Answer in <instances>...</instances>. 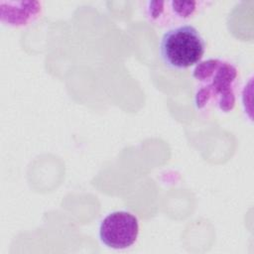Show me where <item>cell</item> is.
I'll list each match as a JSON object with an SVG mask.
<instances>
[{
	"label": "cell",
	"instance_id": "cell-1",
	"mask_svg": "<svg viewBox=\"0 0 254 254\" xmlns=\"http://www.w3.org/2000/svg\"><path fill=\"white\" fill-rule=\"evenodd\" d=\"M192 77L197 111L227 113L234 109L240 86V74L235 64L223 59H208L194 66Z\"/></svg>",
	"mask_w": 254,
	"mask_h": 254
},
{
	"label": "cell",
	"instance_id": "cell-2",
	"mask_svg": "<svg viewBox=\"0 0 254 254\" xmlns=\"http://www.w3.org/2000/svg\"><path fill=\"white\" fill-rule=\"evenodd\" d=\"M205 52V42L191 25H181L164 33L160 42V57L172 69H186L196 65Z\"/></svg>",
	"mask_w": 254,
	"mask_h": 254
},
{
	"label": "cell",
	"instance_id": "cell-3",
	"mask_svg": "<svg viewBox=\"0 0 254 254\" xmlns=\"http://www.w3.org/2000/svg\"><path fill=\"white\" fill-rule=\"evenodd\" d=\"M210 1H147L144 6L146 20L153 26L165 29L175 28L194 18Z\"/></svg>",
	"mask_w": 254,
	"mask_h": 254
},
{
	"label": "cell",
	"instance_id": "cell-4",
	"mask_svg": "<svg viewBox=\"0 0 254 254\" xmlns=\"http://www.w3.org/2000/svg\"><path fill=\"white\" fill-rule=\"evenodd\" d=\"M139 235L138 218L131 212L119 210L105 216L99 225V238L109 248L126 249Z\"/></svg>",
	"mask_w": 254,
	"mask_h": 254
},
{
	"label": "cell",
	"instance_id": "cell-5",
	"mask_svg": "<svg viewBox=\"0 0 254 254\" xmlns=\"http://www.w3.org/2000/svg\"><path fill=\"white\" fill-rule=\"evenodd\" d=\"M43 12L42 3L27 2H0L1 22L11 27H26L34 23Z\"/></svg>",
	"mask_w": 254,
	"mask_h": 254
}]
</instances>
